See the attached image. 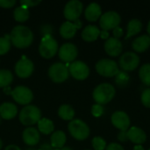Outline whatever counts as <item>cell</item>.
Here are the masks:
<instances>
[{"label": "cell", "instance_id": "1", "mask_svg": "<svg viewBox=\"0 0 150 150\" xmlns=\"http://www.w3.org/2000/svg\"><path fill=\"white\" fill-rule=\"evenodd\" d=\"M10 39L14 47L18 48H25L32 44L33 34L29 27L25 25H16L11 30Z\"/></svg>", "mask_w": 150, "mask_h": 150}, {"label": "cell", "instance_id": "2", "mask_svg": "<svg viewBox=\"0 0 150 150\" xmlns=\"http://www.w3.org/2000/svg\"><path fill=\"white\" fill-rule=\"evenodd\" d=\"M92 96L97 104L103 105L109 103L114 98L115 89L110 83H101L95 88Z\"/></svg>", "mask_w": 150, "mask_h": 150}, {"label": "cell", "instance_id": "3", "mask_svg": "<svg viewBox=\"0 0 150 150\" xmlns=\"http://www.w3.org/2000/svg\"><path fill=\"white\" fill-rule=\"evenodd\" d=\"M41 119L40 110L35 105H25L19 112V120L25 126H33Z\"/></svg>", "mask_w": 150, "mask_h": 150}, {"label": "cell", "instance_id": "4", "mask_svg": "<svg viewBox=\"0 0 150 150\" xmlns=\"http://www.w3.org/2000/svg\"><path fill=\"white\" fill-rule=\"evenodd\" d=\"M69 132L77 141H84L90 135V128L88 125L81 120H72L69 126Z\"/></svg>", "mask_w": 150, "mask_h": 150}, {"label": "cell", "instance_id": "5", "mask_svg": "<svg viewBox=\"0 0 150 150\" xmlns=\"http://www.w3.org/2000/svg\"><path fill=\"white\" fill-rule=\"evenodd\" d=\"M40 54L46 59L52 58L55 55L58 51V43L52 35H45L41 39L40 47Z\"/></svg>", "mask_w": 150, "mask_h": 150}, {"label": "cell", "instance_id": "6", "mask_svg": "<svg viewBox=\"0 0 150 150\" xmlns=\"http://www.w3.org/2000/svg\"><path fill=\"white\" fill-rule=\"evenodd\" d=\"M48 76L54 83H62L69 76V68L62 62L53 63L48 69Z\"/></svg>", "mask_w": 150, "mask_h": 150}, {"label": "cell", "instance_id": "7", "mask_svg": "<svg viewBox=\"0 0 150 150\" xmlns=\"http://www.w3.org/2000/svg\"><path fill=\"white\" fill-rule=\"evenodd\" d=\"M97 72L105 77L115 76L119 73V66L118 64L110 59H102L98 61L96 64Z\"/></svg>", "mask_w": 150, "mask_h": 150}, {"label": "cell", "instance_id": "8", "mask_svg": "<svg viewBox=\"0 0 150 150\" xmlns=\"http://www.w3.org/2000/svg\"><path fill=\"white\" fill-rule=\"evenodd\" d=\"M83 11V4L79 0L69 1L63 11L64 17L69 21H76Z\"/></svg>", "mask_w": 150, "mask_h": 150}, {"label": "cell", "instance_id": "9", "mask_svg": "<svg viewBox=\"0 0 150 150\" xmlns=\"http://www.w3.org/2000/svg\"><path fill=\"white\" fill-rule=\"evenodd\" d=\"M120 23V16L116 11H107L101 15L99 25L102 30L109 31L119 26Z\"/></svg>", "mask_w": 150, "mask_h": 150}, {"label": "cell", "instance_id": "10", "mask_svg": "<svg viewBox=\"0 0 150 150\" xmlns=\"http://www.w3.org/2000/svg\"><path fill=\"white\" fill-rule=\"evenodd\" d=\"M12 98L19 105H28L33 98L32 91L25 86H17L11 92Z\"/></svg>", "mask_w": 150, "mask_h": 150}, {"label": "cell", "instance_id": "11", "mask_svg": "<svg viewBox=\"0 0 150 150\" xmlns=\"http://www.w3.org/2000/svg\"><path fill=\"white\" fill-rule=\"evenodd\" d=\"M139 63L140 58L134 52H126L120 58V66L124 71L134 70Z\"/></svg>", "mask_w": 150, "mask_h": 150}, {"label": "cell", "instance_id": "12", "mask_svg": "<svg viewBox=\"0 0 150 150\" xmlns=\"http://www.w3.org/2000/svg\"><path fill=\"white\" fill-rule=\"evenodd\" d=\"M70 75L77 80H84L90 74V69L86 63L82 61H75L69 66Z\"/></svg>", "mask_w": 150, "mask_h": 150}, {"label": "cell", "instance_id": "13", "mask_svg": "<svg viewBox=\"0 0 150 150\" xmlns=\"http://www.w3.org/2000/svg\"><path fill=\"white\" fill-rule=\"evenodd\" d=\"M34 69V65L33 62L25 57H23L19 61L17 62L15 65V72L17 76L20 78H27L29 77Z\"/></svg>", "mask_w": 150, "mask_h": 150}, {"label": "cell", "instance_id": "14", "mask_svg": "<svg viewBox=\"0 0 150 150\" xmlns=\"http://www.w3.org/2000/svg\"><path fill=\"white\" fill-rule=\"evenodd\" d=\"M78 50L73 43H65L59 49V57L65 62H71L76 58Z\"/></svg>", "mask_w": 150, "mask_h": 150}, {"label": "cell", "instance_id": "15", "mask_svg": "<svg viewBox=\"0 0 150 150\" xmlns=\"http://www.w3.org/2000/svg\"><path fill=\"white\" fill-rule=\"evenodd\" d=\"M111 120L112 125L120 131H127L130 127V118L125 112L117 111L113 112Z\"/></svg>", "mask_w": 150, "mask_h": 150}, {"label": "cell", "instance_id": "16", "mask_svg": "<svg viewBox=\"0 0 150 150\" xmlns=\"http://www.w3.org/2000/svg\"><path fill=\"white\" fill-rule=\"evenodd\" d=\"M82 26V22L80 20H76L74 23L70 21L64 22L60 27V33L64 39L73 38L76 33V30Z\"/></svg>", "mask_w": 150, "mask_h": 150}, {"label": "cell", "instance_id": "17", "mask_svg": "<svg viewBox=\"0 0 150 150\" xmlns=\"http://www.w3.org/2000/svg\"><path fill=\"white\" fill-rule=\"evenodd\" d=\"M122 43L119 39L114 37H110L105 42V50L110 56H119L122 52Z\"/></svg>", "mask_w": 150, "mask_h": 150}, {"label": "cell", "instance_id": "18", "mask_svg": "<svg viewBox=\"0 0 150 150\" xmlns=\"http://www.w3.org/2000/svg\"><path fill=\"white\" fill-rule=\"evenodd\" d=\"M127 136H128V140H130L133 143L136 145H141L144 143L147 140L146 133L142 129L137 127H133L130 129H128Z\"/></svg>", "mask_w": 150, "mask_h": 150}, {"label": "cell", "instance_id": "19", "mask_svg": "<svg viewBox=\"0 0 150 150\" xmlns=\"http://www.w3.org/2000/svg\"><path fill=\"white\" fill-rule=\"evenodd\" d=\"M22 138L24 142L28 146H34L40 142V134L34 127H27L24 130Z\"/></svg>", "mask_w": 150, "mask_h": 150}, {"label": "cell", "instance_id": "20", "mask_svg": "<svg viewBox=\"0 0 150 150\" xmlns=\"http://www.w3.org/2000/svg\"><path fill=\"white\" fill-rule=\"evenodd\" d=\"M18 113V108L17 106L9 102L3 103L0 105V117L4 120H10L13 119Z\"/></svg>", "mask_w": 150, "mask_h": 150}, {"label": "cell", "instance_id": "21", "mask_svg": "<svg viewBox=\"0 0 150 150\" xmlns=\"http://www.w3.org/2000/svg\"><path fill=\"white\" fill-rule=\"evenodd\" d=\"M84 14L87 20L91 22L97 21L102 15L101 7L97 3H91L86 7Z\"/></svg>", "mask_w": 150, "mask_h": 150}, {"label": "cell", "instance_id": "22", "mask_svg": "<svg viewBox=\"0 0 150 150\" xmlns=\"http://www.w3.org/2000/svg\"><path fill=\"white\" fill-rule=\"evenodd\" d=\"M150 46V37L149 35H141L137 37L132 43V47L134 51L142 53L146 51Z\"/></svg>", "mask_w": 150, "mask_h": 150}, {"label": "cell", "instance_id": "23", "mask_svg": "<svg viewBox=\"0 0 150 150\" xmlns=\"http://www.w3.org/2000/svg\"><path fill=\"white\" fill-rule=\"evenodd\" d=\"M100 30L96 25H87L82 32V38L85 41L91 42L96 40L100 35Z\"/></svg>", "mask_w": 150, "mask_h": 150}, {"label": "cell", "instance_id": "24", "mask_svg": "<svg viewBox=\"0 0 150 150\" xmlns=\"http://www.w3.org/2000/svg\"><path fill=\"white\" fill-rule=\"evenodd\" d=\"M66 135L62 131H55L52 134L50 138V144L56 149H61L66 143Z\"/></svg>", "mask_w": 150, "mask_h": 150}, {"label": "cell", "instance_id": "25", "mask_svg": "<svg viewBox=\"0 0 150 150\" xmlns=\"http://www.w3.org/2000/svg\"><path fill=\"white\" fill-rule=\"evenodd\" d=\"M38 124V128L40 133L43 134H49L54 132V123L51 120L47 119V118H42L39 120Z\"/></svg>", "mask_w": 150, "mask_h": 150}, {"label": "cell", "instance_id": "26", "mask_svg": "<svg viewBox=\"0 0 150 150\" xmlns=\"http://www.w3.org/2000/svg\"><path fill=\"white\" fill-rule=\"evenodd\" d=\"M58 115L64 120H72L75 116V111L69 105H62L58 109Z\"/></svg>", "mask_w": 150, "mask_h": 150}, {"label": "cell", "instance_id": "27", "mask_svg": "<svg viewBox=\"0 0 150 150\" xmlns=\"http://www.w3.org/2000/svg\"><path fill=\"white\" fill-rule=\"evenodd\" d=\"M142 28V23L141 22V20L134 18L131 19L127 25V38H129L131 36L135 35L136 33H140L141 30Z\"/></svg>", "mask_w": 150, "mask_h": 150}, {"label": "cell", "instance_id": "28", "mask_svg": "<svg viewBox=\"0 0 150 150\" xmlns=\"http://www.w3.org/2000/svg\"><path fill=\"white\" fill-rule=\"evenodd\" d=\"M13 16L15 20L18 22H25L29 18L28 8H25L24 6L17 7L13 11Z\"/></svg>", "mask_w": 150, "mask_h": 150}, {"label": "cell", "instance_id": "29", "mask_svg": "<svg viewBox=\"0 0 150 150\" xmlns=\"http://www.w3.org/2000/svg\"><path fill=\"white\" fill-rule=\"evenodd\" d=\"M13 80V75L10 70L0 69V88L8 87Z\"/></svg>", "mask_w": 150, "mask_h": 150}, {"label": "cell", "instance_id": "30", "mask_svg": "<svg viewBox=\"0 0 150 150\" xmlns=\"http://www.w3.org/2000/svg\"><path fill=\"white\" fill-rule=\"evenodd\" d=\"M139 76L144 84L150 86V63H146L142 66L139 70Z\"/></svg>", "mask_w": 150, "mask_h": 150}, {"label": "cell", "instance_id": "31", "mask_svg": "<svg viewBox=\"0 0 150 150\" xmlns=\"http://www.w3.org/2000/svg\"><path fill=\"white\" fill-rule=\"evenodd\" d=\"M11 48V39L7 34L4 37H0V55L6 54Z\"/></svg>", "mask_w": 150, "mask_h": 150}, {"label": "cell", "instance_id": "32", "mask_svg": "<svg viewBox=\"0 0 150 150\" xmlns=\"http://www.w3.org/2000/svg\"><path fill=\"white\" fill-rule=\"evenodd\" d=\"M115 76H116L115 82L120 87L126 86L129 81V76L125 71H119V73Z\"/></svg>", "mask_w": 150, "mask_h": 150}, {"label": "cell", "instance_id": "33", "mask_svg": "<svg viewBox=\"0 0 150 150\" xmlns=\"http://www.w3.org/2000/svg\"><path fill=\"white\" fill-rule=\"evenodd\" d=\"M91 142L92 147L95 150H104L106 149V142L101 137H94Z\"/></svg>", "mask_w": 150, "mask_h": 150}, {"label": "cell", "instance_id": "34", "mask_svg": "<svg viewBox=\"0 0 150 150\" xmlns=\"http://www.w3.org/2000/svg\"><path fill=\"white\" fill-rule=\"evenodd\" d=\"M142 102L146 107L150 108V88L143 91L142 94Z\"/></svg>", "mask_w": 150, "mask_h": 150}, {"label": "cell", "instance_id": "35", "mask_svg": "<svg viewBox=\"0 0 150 150\" xmlns=\"http://www.w3.org/2000/svg\"><path fill=\"white\" fill-rule=\"evenodd\" d=\"M91 113L94 117H100L104 113V107L101 105L95 104L91 107Z\"/></svg>", "mask_w": 150, "mask_h": 150}, {"label": "cell", "instance_id": "36", "mask_svg": "<svg viewBox=\"0 0 150 150\" xmlns=\"http://www.w3.org/2000/svg\"><path fill=\"white\" fill-rule=\"evenodd\" d=\"M40 3V1H39V0H37V1H34V0H21L20 1L21 6H24L25 8L35 6V5L39 4Z\"/></svg>", "mask_w": 150, "mask_h": 150}, {"label": "cell", "instance_id": "37", "mask_svg": "<svg viewBox=\"0 0 150 150\" xmlns=\"http://www.w3.org/2000/svg\"><path fill=\"white\" fill-rule=\"evenodd\" d=\"M15 0H0V6L3 8H11L15 5Z\"/></svg>", "mask_w": 150, "mask_h": 150}, {"label": "cell", "instance_id": "38", "mask_svg": "<svg viewBox=\"0 0 150 150\" xmlns=\"http://www.w3.org/2000/svg\"><path fill=\"white\" fill-rule=\"evenodd\" d=\"M118 140L120 142H125L128 141V136H127V131H120V133L118 134Z\"/></svg>", "mask_w": 150, "mask_h": 150}, {"label": "cell", "instance_id": "39", "mask_svg": "<svg viewBox=\"0 0 150 150\" xmlns=\"http://www.w3.org/2000/svg\"><path fill=\"white\" fill-rule=\"evenodd\" d=\"M105 150H124V149L118 143H111L106 147Z\"/></svg>", "mask_w": 150, "mask_h": 150}, {"label": "cell", "instance_id": "40", "mask_svg": "<svg viewBox=\"0 0 150 150\" xmlns=\"http://www.w3.org/2000/svg\"><path fill=\"white\" fill-rule=\"evenodd\" d=\"M113 35H114V38H116V39L120 38L123 35V29L120 26L114 28L113 29Z\"/></svg>", "mask_w": 150, "mask_h": 150}, {"label": "cell", "instance_id": "41", "mask_svg": "<svg viewBox=\"0 0 150 150\" xmlns=\"http://www.w3.org/2000/svg\"><path fill=\"white\" fill-rule=\"evenodd\" d=\"M41 32L44 33V36L45 35H51V33H52V27L48 25H45L43 26H41Z\"/></svg>", "mask_w": 150, "mask_h": 150}, {"label": "cell", "instance_id": "42", "mask_svg": "<svg viewBox=\"0 0 150 150\" xmlns=\"http://www.w3.org/2000/svg\"><path fill=\"white\" fill-rule=\"evenodd\" d=\"M40 150H54V148L51 146V144L43 143V144L40 147Z\"/></svg>", "mask_w": 150, "mask_h": 150}, {"label": "cell", "instance_id": "43", "mask_svg": "<svg viewBox=\"0 0 150 150\" xmlns=\"http://www.w3.org/2000/svg\"><path fill=\"white\" fill-rule=\"evenodd\" d=\"M100 36L102 39H106L108 40L109 39V33H108V31H105V30H102V32H100Z\"/></svg>", "mask_w": 150, "mask_h": 150}, {"label": "cell", "instance_id": "44", "mask_svg": "<svg viewBox=\"0 0 150 150\" xmlns=\"http://www.w3.org/2000/svg\"><path fill=\"white\" fill-rule=\"evenodd\" d=\"M4 150H21L19 147L16 146V145H9L5 148Z\"/></svg>", "mask_w": 150, "mask_h": 150}, {"label": "cell", "instance_id": "45", "mask_svg": "<svg viewBox=\"0 0 150 150\" xmlns=\"http://www.w3.org/2000/svg\"><path fill=\"white\" fill-rule=\"evenodd\" d=\"M134 150H144V148H143L142 145H136V146L134 148Z\"/></svg>", "mask_w": 150, "mask_h": 150}, {"label": "cell", "instance_id": "46", "mask_svg": "<svg viewBox=\"0 0 150 150\" xmlns=\"http://www.w3.org/2000/svg\"><path fill=\"white\" fill-rule=\"evenodd\" d=\"M147 31H148V33H149V37H150V20H149V24H148Z\"/></svg>", "mask_w": 150, "mask_h": 150}, {"label": "cell", "instance_id": "47", "mask_svg": "<svg viewBox=\"0 0 150 150\" xmlns=\"http://www.w3.org/2000/svg\"><path fill=\"white\" fill-rule=\"evenodd\" d=\"M60 150H73L72 149H70V148H69V147H63L62 149H61Z\"/></svg>", "mask_w": 150, "mask_h": 150}, {"label": "cell", "instance_id": "48", "mask_svg": "<svg viewBox=\"0 0 150 150\" xmlns=\"http://www.w3.org/2000/svg\"><path fill=\"white\" fill-rule=\"evenodd\" d=\"M2 147H3V142H2V141H1V139H0V149H2Z\"/></svg>", "mask_w": 150, "mask_h": 150}, {"label": "cell", "instance_id": "49", "mask_svg": "<svg viewBox=\"0 0 150 150\" xmlns=\"http://www.w3.org/2000/svg\"><path fill=\"white\" fill-rule=\"evenodd\" d=\"M26 150H34V149H26Z\"/></svg>", "mask_w": 150, "mask_h": 150}, {"label": "cell", "instance_id": "50", "mask_svg": "<svg viewBox=\"0 0 150 150\" xmlns=\"http://www.w3.org/2000/svg\"><path fill=\"white\" fill-rule=\"evenodd\" d=\"M149 150H150V149H149Z\"/></svg>", "mask_w": 150, "mask_h": 150}]
</instances>
